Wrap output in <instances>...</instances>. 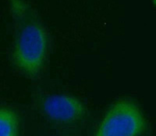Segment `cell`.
Listing matches in <instances>:
<instances>
[{
  "label": "cell",
  "mask_w": 156,
  "mask_h": 136,
  "mask_svg": "<svg viewBox=\"0 0 156 136\" xmlns=\"http://www.w3.org/2000/svg\"><path fill=\"white\" fill-rule=\"evenodd\" d=\"M14 23L12 59L29 77L37 76L46 60L48 35L37 13L25 0H8Z\"/></svg>",
  "instance_id": "6da1fadb"
},
{
  "label": "cell",
  "mask_w": 156,
  "mask_h": 136,
  "mask_svg": "<svg viewBox=\"0 0 156 136\" xmlns=\"http://www.w3.org/2000/svg\"><path fill=\"white\" fill-rule=\"evenodd\" d=\"M147 122L135 103L127 99L116 101L107 110L94 136H140Z\"/></svg>",
  "instance_id": "7a4b0ae2"
},
{
  "label": "cell",
  "mask_w": 156,
  "mask_h": 136,
  "mask_svg": "<svg viewBox=\"0 0 156 136\" xmlns=\"http://www.w3.org/2000/svg\"><path fill=\"white\" fill-rule=\"evenodd\" d=\"M41 111L50 120L58 124H72L85 117L86 108L81 101L69 95L58 94L44 98Z\"/></svg>",
  "instance_id": "3957f363"
},
{
  "label": "cell",
  "mask_w": 156,
  "mask_h": 136,
  "mask_svg": "<svg viewBox=\"0 0 156 136\" xmlns=\"http://www.w3.org/2000/svg\"><path fill=\"white\" fill-rule=\"evenodd\" d=\"M18 116L13 110L0 108V136H19Z\"/></svg>",
  "instance_id": "277c9868"
}]
</instances>
